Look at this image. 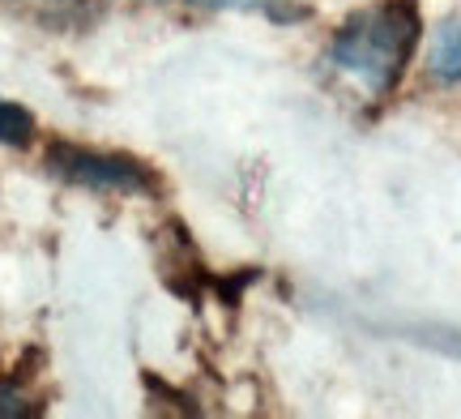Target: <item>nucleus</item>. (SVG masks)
Returning a JSON list of instances; mask_svg holds the SVG:
<instances>
[{
  "mask_svg": "<svg viewBox=\"0 0 461 419\" xmlns=\"http://www.w3.org/2000/svg\"><path fill=\"white\" fill-rule=\"evenodd\" d=\"M419 43V5L414 0H380L372 9L346 17L330 43V65L359 82L367 95H393Z\"/></svg>",
  "mask_w": 461,
  "mask_h": 419,
  "instance_id": "f257e3e1",
  "label": "nucleus"
},
{
  "mask_svg": "<svg viewBox=\"0 0 461 419\" xmlns=\"http://www.w3.org/2000/svg\"><path fill=\"white\" fill-rule=\"evenodd\" d=\"M48 163L56 176H65L68 185L95 188V193H154L158 188V176L137 163L129 154H103V150H86V146H51Z\"/></svg>",
  "mask_w": 461,
  "mask_h": 419,
  "instance_id": "f03ea898",
  "label": "nucleus"
},
{
  "mask_svg": "<svg viewBox=\"0 0 461 419\" xmlns=\"http://www.w3.org/2000/svg\"><path fill=\"white\" fill-rule=\"evenodd\" d=\"M428 73L445 86L461 82V17L436 26V34H431V43H428Z\"/></svg>",
  "mask_w": 461,
  "mask_h": 419,
  "instance_id": "7ed1b4c3",
  "label": "nucleus"
},
{
  "mask_svg": "<svg viewBox=\"0 0 461 419\" xmlns=\"http://www.w3.org/2000/svg\"><path fill=\"white\" fill-rule=\"evenodd\" d=\"M34 137V116L26 107H17V103L0 99V141L5 146H26Z\"/></svg>",
  "mask_w": 461,
  "mask_h": 419,
  "instance_id": "20e7f679",
  "label": "nucleus"
},
{
  "mask_svg": "<svg viewBox=\"0 0 461 419\" xmlns=\"http://www.w3.org/2000/svg\"><path fill=\"white\" fill-rule=\"evenodd\" d=\"M26 394L17 389V381H0V415H26Z\"/></svg>",
  "mask_w": 461,
  "mask_h": 419,
  "instance_id": "39448f33",
  "label": "nucleus"
},
{
  "mask_svg": "<svg viewBox=\"0 0 461 419\" xmlns=\"http://www.w3.org/2000/svg\"><path fill=\"white\" fill-rule=\"evenodd\" d=\"M201 9H257V5H269V0H193Z\"/></svg>",
  "mask_w": 461,
  "mask_h": 419,
  "instance_id": "423d86ee",
  "label": "nucleus"
}]
</instances>
